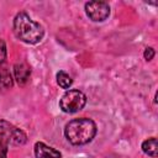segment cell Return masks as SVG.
<instances>
[{"label": "cell", "instance_id": "obj_2", "mask_svg": "<svg viewBox=\"0 0 158 158\" xmlns=\"http://www.w3.org/2000/svg\"><path fill=\"white\" fill-rule=\"evenodd\" d=\"M14 33L15 36L28 44L38 43L44 35L42 25L33 21L26 12H19L14 19Z\"/></svg>", "mask_w": 158, "mask_h": 158}, {"label": "cell", "instance_id": "obj_6", "mask_svg": "<svg viewBox=\"0 0 158 158\" xmlns=\"http://www.w3.org/2000/svg\"><path fill=\"white\" fill-rule=\"evenodd\" d=\"M36 158H62V153L43 142H36L35 144Z\"/></svg>", "mask_w": 158, "mask_h": 158}, {"label": "cell", "instance_id": "obj_13", "mask_svg": "<svg viewBox=\"0 0 158 158\" xmlns=\"http://www.w3.org/2000/svg\"><path fill=\"white\" fill-rule=\"evenodd\" d=\"M143 56H144V59H146V60H151V59L154 57V49H153L152 47H147V48L144 49Z\"/></svg>", "mask_w": 158, "mask_h": 158}, {"label": "cell", "instance_id": "obj_4", "mask_svg": "<svg viewBox=\"0 0 158 158\" xmlns=\"http://www.w3.org/2000/svg\"><path fill=\"white\" fill-rule=\"evenodd\" d=\"M0 138L6 142L7 146H22L27 141L26 133L22 130L5 120H0Z\"/></svg>", "mask_w": 158, "mask_h": 158}, {"label": "cell", "instance_id": "obj_11", "mask_svg": "<svg viewBox=\"0 0 158 158\" xmlns=\"http://www.w3.org/2000/svg\"><path fill=\"white\" fill-rule=\"evenodd\" d=\"M5 62H6V44L5 41L0 38V67H2Z\"/></svg>", "mask_w": 158, "mask_h": 158}, {"label": "cell", "instance_id": "obj_8", "mask_svg": "<svg viewBox=\"0 0 158 158\" xmlns=\"http://www.w3.org/2000/svg\"><path fill=\"white\" fill-rule=\"evenodd\" d=\"M142 151H143L146 154H148V156L156 158L157 154H158L157 138H156V137H151V138L143 141V143H142Z\"/></svg>", "mask_w": 158, "mask_h": 158}, {"label": "cell", "instance_id": "obj_10", "mask_svg": "<svg viewBox=\"0 0 158 158\" xmlns=\"http://www.w3.org/2000/svg\"><path fill=\"white\" fill-rule=\"evenodd\" d=\"M57 83H58V85H59L60 88H63V89H69V88L72 86V84H73V79L70 78L69 74H67L65 72L60 70V72L57 73Z\"/></svg>", "mask_w": 158, "mask_h": 158}, {"label": "cell", "instance_id": "obj_3", "mask_svg": "<svg viewBox=\"0 0 158 158\" xmlns=\"http://www.w3.org/2000/svg\"><path fill=\"white\" fill-rule=\"evenodd\" d=\"M86 104V96L78 89L67 90L59 100V107L65 114H74L80 111Z\"/></svg>", "mask_w": 158, "mask_h": 158}, {"label": "cell", "instance_id": "obj_9", "mask_svg": "<svg viewBox=\"0 0 158 158\" xmlns=\"http://www.w3.org/2000/svg\"><path fill=\"white\" fill-rule=\"evenodd\" d=\"M14 85V79L7 69H0V89H10Z\"/></svg>", "mask_w": 158, "mask_h": 158}, {"label": "cell", "instance_id": "obj_5", "mask_svg": "<svg viewBox=\"0 0 158 158\" xmlns=\"http://www.w3.org/2000/svg\"><path fill=\"white\" fill-rule=\"evenodd\" d=\"M85 14L94 22H102L110 15V5L106 1H89L85 4Z\"/></svg>", "mask_w": 158, "mask_h": 158}, {"label": "cell", "instance_id": "obj_1", "mask_svg": "<svg viewBox=\"0 0 158 158\" xmlns=\"http://www.w3.org/2000/svg\"><path fill=\"white\" fill-rule=\"evenodd\" d=\"M96 135V125L91 118L79 117L69 121L64 128V136L69 143L83 146L93 141Z\"/></svg>", "mask_w": 158, "mask_h": 158}, {"label": "cell", "instance_id": "obj_12", "mask_svg": "<svg viewBox=\"0 0 158 158\" xmlns=\"http://www.w3.org/2000/svg\"><path fill=\"white\" fill-rule=\"evenodd\" d=\"M7 143L0 138V158H7Z\"/></svg>", "mask_w": 158, "mask_h": 158}, {"label": "cell", "instance_id": "obj_7", "mask_svg": "<svg viewBox=\"0 0 158 158\" xmlns=\"http://www.w3.org/2000/svg\"><path fill=\"white\" fill-rule=\"evenodd\" d=\"M14 74H15V79H16L17 84L19 85H25L30 79L31 69L25 63H16L14 65Z\"/></svg>", "mask_w": 158, "mask_h": 158}]
</instances>
